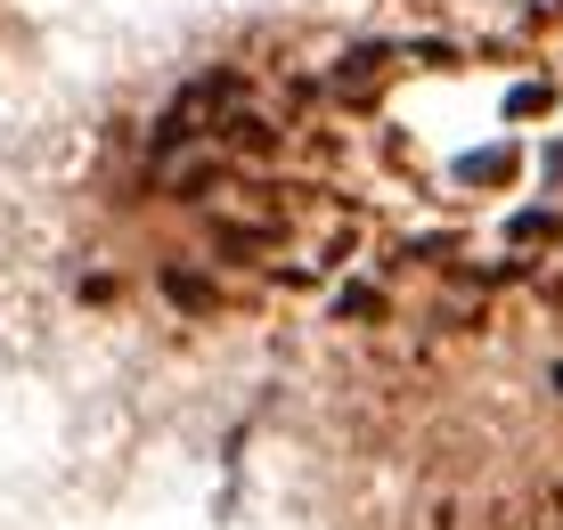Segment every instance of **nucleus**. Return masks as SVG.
I'll return each instance as SVG.
<instances>
[{"mask_svg":"<svg viewBox=\"0 0 563 530\" xmlns=\"http://www.w3.org/2000/svg\"><path fill=\"white\" fill-rule=\"evenodd\" d=\"M238 98H245V90L229 82V74H212V82L180 90V98L164 107V131H155V140H164V147H188V140H205L212 123H229V114H238Z\"/></svg>","mask_w":563,"mask_h":530,"instance_id":"nucleus-1","label":"nucleus"},{"mask_svg":"<svg viewBox=\"0 0 563 530\" xmlns=\"http://www.w3.org/2000/svg\"><path fill=\"white\" fill-rule=\"evenodd\" d=\"M555 238V212H522L515 221V245H548Z\"/></svg>","mask_w":563,"mask_h":530,"instance_id":"nucleus-5","label":"nucleus"},{"mask_svg":"<svg viewBox=\"0 0 563 530\" xmlns=\"http://www.w3.org/2000/svg\"><path fill=\"white\" fill-rule=\"evenodd\" d=\"M384 74V49H360V57H343V90L352 98H367V82Z\"/></svg>","mask_w":563,"mask_h":530,"instance_id":"nucleus-4","label":"nucleus"},{"mask_svg":"<svg viewBox=\"0 0 563 530\" xmlns=\"http://www.w3.org/2000/svg\"><path fill=\"white\" fill-rule=\"evenodd\" d=\"M164 294H172L180 310H212V286H205V278H188V269H164Z\"/></svg>","mask_w":563,"mask_h":530,"instance_id":"nucleus-3","label":"nucleus"},{"mask_svg":"<svg viewBox=\"0 0 563 530\" xmlns=\"http://www.w3.org/2000/svg\"><path fill=\"white\" fill-rule=\"evenodd\" d=\"M515 172H522V147H515V140H498V147L457 155L450 180H457V188H515Z\"/></svg>","mask_w":563,"mask_h":530,"instance_id":"nucleus-2","label":"nucleus"},{"mask_svg":"<svg viewBox=\"0 0 563 530\" xmlns=\"http://www.w3.org/2000/svg\"><path fill=\"white\" fill-rule=\"evenodd\" d=\"M555 391H563V360H555Z\"/></svg>","mask_w":563,"mask_h":530,"instance_id":"nucleus-7","label":"nucleus"},{"mask_svg":"<svg viewBox=\"0 0 563 530\" xmlns=\"http://www.w3.org/2000/svg\"><path fill=\"white\" fill-rule=\"evenodd\" d=\"M507 114H548V82H522V90L507 98Z\"/></svg>","mask_w":563,"mask_h":530,"instance_id":"nucleus-6","label":"nucleus"}]
</instances>
